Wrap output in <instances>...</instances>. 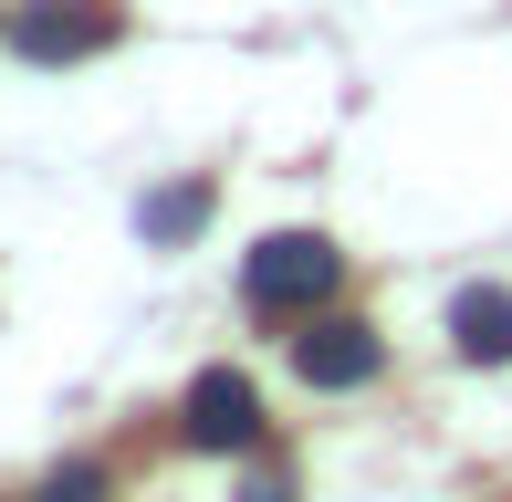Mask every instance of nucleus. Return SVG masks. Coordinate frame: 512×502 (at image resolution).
Returning <instances> with one entry per match:
<instances>
[{
  "mask_svg": "<svg viewBox=\"0 0 512 502\" xmlns=\"http://www.w3.org/2000/svg\"><path fill=\"white\" fill-rule=\"evenodd\" d=\"M241 283H251V304H262V314H314L324 293L345 283V251L324 241V231H272V241L241 262Z\"/></svg>",
  "mask_w": 512,
  "mask_h": 502,
  "instance_id": "nucleus-1",
  "label": "nucleus"
},
{
  "mask_svg": "<svg viewBox=\"0 0 512 502\" xmlns=\"http://www.w3.org/2000/svg\"><path fill=\"white\" fill-rule=\"evenodd\" d=\"M115 32H126L115 0H21V21H11V42L32 63H84V53H105Z\"/></svg>",
  "mask_w": 512,
  "mask_h": 502,
  "instance_id": "nucleus-2",
  "label": "nucleus"
},
{
  "mask_svg": "<svg viewBox=\"0 0 512 502\" xmlns=\"http://www.w3.org/2000/svg\"><path fill=\"white\" fill-rule=\"evenodd\" d=\"M42 502H105V471L95 461H63L53 482H42Z\"/></svg>",
  "mask_w": 512,
  "mask_h": 502,
  "instance_id": "nucleus-7",
  "label": "nucleus"
},
{
  "mask_svg": "<svg viewBox=\"0 0 512 502\" xmlns=\"http://www.w3.org/2000/svg\"><path fill=\"white\" fill-rule=\"evenodd\" d=\"M377 325H356V314H314L304 335H293V377L304 387H366L377 377Z\"/></svg>",
  "mask_w": 512,
  "mask_h": 502,
  "instance_id": "nucleus-3",
  "label": "nucleus"
},
{
  "mask_svg": "<svg viewBox=\"0 0 512 502\" xmlns=\"http://www.w3.org/2000/svg\"><path fill=\"white\" fill-rule=\"evenodd\" d=\"M241 502H293V482H251V492H241Z\"/></svg>",
  "mask_w": 512,
  "mask_h": 502,
  "instance_id": "nucleus-8",
  "label": "nucleus"
},
{
  "mask_svg": "<svg viewBox=\"0 0 512 502\" xmlns=\"http://www.w3.org/2000/svg\"><path fill=\"white\" fill-rule=\"evenodd\" d=\"M178 429H189V450H251L262 440V398H251L241 367H209L189 387V408H178Z\"/></svg>",
  "mask_w": 512,
  "mask_h": 502,
  "instance_id": "nucleus-4",
  "label": "nucleus"
},
{
  "mask_svg": "<svg viewBox=\"0 0 512 502\" xmlns=\"http://www.w3.org/2000/svg\"><path fill=\"white\" fill-rule=\"evenodd\" d=\"M136 220H147V241H189L199 220H209V178H178V189H157Z\"/></svg>",
  "mask_w": 512,
  "mask_h": 502,
  "instance_id": "nucleus-6",
  "label": "nucleus"
},
{
  "mask_svg": "<svg viewBox=\"0 0 512 502\" xmlns=\"http://www.w3.org/2000/svg\"><path fill=\"white\" fill-rule=\"evenodd\" d=\"M450 346L471 356V367H512V293L502 283H471L450 304Z\"/></svg>",
  "mask_w": 512,
  "mask_h": 502,
  "instance_id": "nucleus-5",
  "label": "nucleus"
}]
</instances>
